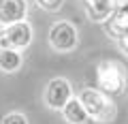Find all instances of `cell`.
I'll list each match as a JSON object with an SVG mask.
<instances>
[{
    "label": "cell",
    "instance_id": "obj_3",
    "mask_svg": "<svg viewBox=\"0 0 128 124\" xmlns=\"http://www.w3.org/2000/svg\"><path fill=\"white\" fill-rule=\"evenodd\" d=\"M73 98L70 81L64 77H54L45 88V105L54 111H62L64 105Z\"/></svg>",
    "mask_w": 128,
    "mask_h": 124
},
{
    "label": "cell",
    "instance_id": "obj_7",
    "mask_svg": "<svg viewBox=\"0 0 128 124\" xmlns=\"http://www.w3.org/2000/svg\"><path fill=\"white\" fill-rule=\"evenodd\" d=\"M62 115H64V120L68 124H86L88 120H90V115H88V111H86V107L81 105V101L79 98H70L66 105H64V109H62Z\"/></svg>",
    "mask_w": 128,
    "mask_h": 124
},
{
    "label": "cell",
    "instance_id": "obj_9",
    "mask_svg": "<svg viewBox=\"0 0 128 124\" xmlns=\"http://www.w3.org/2000/svg\"><path fill=\"white\" fill-rule=\"evenodd\" d=\"M0 124H28V118H26V113H22V111H11V113L2 115Z\"/></svg>",
    "mask_w": 128,
    "mask_h": 124
},
{
    "label": "cell",
    "instance_id": "obj_5",
    "mask_svg": "<svg viewBox=\"0 0 128 124\" xmlns=\"http://www.w3.org/2000/svg\"><path fill=\"white\" fill-rule=\"evenodd\" d=\"M2 30H4V34H6V39H9L11 47L17 49V51L26 49V47L32 43V26L28 22H17V24H13V26L2 28Z\"/></svg>",
    "mask_w": 128,
    "mask_h": 124
},
{
    "label": "cell",
    "instance_id": "obj_1",
    "mask_svg": "<svg viewBox=\"0 0 128 124\" xmlns=\"http://www.w3.org/2000/svg\"><path fill=\"white\" fill-rule=\"evenodd\" d=\"M77 98L86 107L88 115L96 122H111L115 118V103L98 88H83Z\"/></svg>",
    "mask_w": 128,
    "mask_h": 124
},
{
    "label": "cell",
    "instance_id": "obj_4",
    "mask_svg": "<svg viewBox=\"0 0 128 124\" xmlns=\"http://www.w3.org/2000/svg\"><path fill=\"white\" fill-rule=\"evenodd\" d=\"M28 2L26 0H0V24L13 26L17 22H26Z\"/></svg>",
    "mask_w": 128,
    "mask_h": 124
},
{
    "label": "cell",
    "instance_id": "obj_10",
    "mask_svg": "<svg viewBox=\"0 0 128 124\" xmlns=\"http://www.w3.org/2000/svg\"><path fill=\"white\" fill-rule=\"evenodd\" d=\"M62 2L64 0H36V5L41 9H45V11H58L62 7Z\"/></svg>",
    "mask_w": 128,
    "mask_h": 124
},
{
    "label": "cell",
    "instance_id": "obj_2",
    "mask_svg": "<svg viewBox=\"0 0 128 124\" xmlns=\"http://www.w3.org/2000/svg\"><path fill=\"white\" fill-rule=\"evenodd\" d=\"M49 45L54 47L56 51H73L77 47V28L70 22L62 19V22H56L54 26L49 28Z\"/></svg>",
    "mask_w": 128,
    "mask_h": 124
},
{
    "label": "cell",
    "instance_id": "obj_12",
    "mask_svg": "<svg viewBox=\"0 0 128 124\" xmlns=\"http://www.w3.org/2000/svg\"><path fill=\"white\" fill-rule=\"evenodd\" d=\"M120 45H122V51H124V54L128 56V34H126V37H122V39H120Z\"/></svg>",
    "mask_w": 128,
    "mask_h": 124
},
{
    "label": "cell",
    "instance_id": "obj_8",
    "mask_svg": "<svg viewBox=\"0 0 128 124\" xmlns=\"http://www.w3.org/2000/svg\"><path fill=\"white\" fill-rule=\"evenodd\" d=\"M22 51L17 49H2L0 51V71L2 73H15L22 66Z\"/></svg>",
    "mask_w": 128,
    "mask_h": 124
},
{
    "label": "cell",
    "instance_id": "obj_6",
    "mask_svg": "<svg viewBox=\"0 0 128 124\" xmlns=\"http://www.w3.org/2000/svg\"><path fill=\"white\" fill-rule=\"evenodd\" d=\"M92 22H107L113 13V0H83Z\"/></svg>",
    "mask_w": 128,
    "mask_h": 124
},
{
    "label": "cell",
    "instance_id": "obj_11",
    "mask_svg": "<svg viewBox=\"0 0 128 124\" xmlns=\"http://www.w3.org/2000/svg\"><path fill=\"white\" fill-rule=\"evenodd\" d=\"M2 49H13L11 43H9V39H6V34H4V30H0V51Z\"/></svg>",
    "mask_w": 128,
    "mask_h": 124
}]
</instances>
